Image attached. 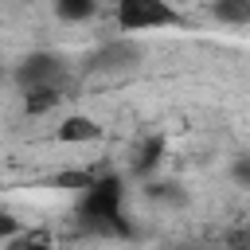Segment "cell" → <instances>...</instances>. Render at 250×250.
<instances>
[{
  "instance_id": "52a82bcc",
  "label": "cell",
  "mask_w": 250,
  "mask_h": 250,
  "mask_svg": "<svg viewBox=\"0 0 250 250\" xmlns=\"http://www.w3.org/2000/svg\"><path fill=\"white\" fill-rule=\"evenodd\" d=\"M211 16H215L219 23L242 27V23H250V0H215V4H211Z\"/></svg>"
},
{
  "instance_id": "4fadbf2b",
  "label": "cell",
  "mask_w": 250,
  "mask_h": 250,
  "mask_svg": "<svg viewBox=\"0 0 250 250\" xmlns=\"http://www.w3.org/2000/svg\"><path fill=\"white\" fill-rule=\"evenodd\" d=\"M23 234V223L12 215V211H0V242H12Z\"/></svg>"
},
{
  "instance_id": "6da1fadb",
  "label": "cell",
  "mask_w": 250,
  "mask_h": 250,
  "mask_svg": "<svg viewBox=\"0 0 250 250\" xmlns=\"http://www.w3.org/2000/svg\"><path fill=\"white\" fill-rule=\"evenodd\" d=\"M121 203H125V184L121 176H94V184L78 195V219L94 230V234H113L125 238L129 223L121 219Z\"/></svg>"
},
{
  "instance_id": "8992f818",
  "label": "cell",
  "mask_w": 250,
  "mask_h": 250,
  "mask_svg": "<svg viewBox=\"0 0 250 250\" xmlns=\"http://www.w3.org/2000/svg\"><path fill=\"white\" fill-rule=\"evenodd\" d=\"M62 86H43V90H27L23 94V113H31V117H43V113H51V109H59L62 105Z\"/></svg>"
},
{
  "instance_id": "5b68a950",
  "label": "cell",
  "mask_w": 250,
  "mask_h": 250,
  "mask_svg": "<svg viewBox=\"0 0 250 250\" xmlns=\"http://www.w3.org/2000/svg\"><path fill=\"white\" fill-rule=\"evenodd\" d=\"M55 137L62 145H90V141L102 137V125L94 117H86V113H70V117H62V125L55 129Z\"/></svg>"
},
{
  "instance_id": "277c9868",
  "label": "cell",
  "mask_w": 250,
  "mask_h": 250,
  "mask_svg": "<svg viewBox=\"0 0 250 250\" xmlns=\"http://www.w3.org/2000/svg\"><path fill=\"white\" fill-rule=\"evenodd\" d=\"M141 62V43L133 35H113V39H102L94 51H90V70L98 74H121V70H133Z\"/></svg>"
},
{
  "instance_id": "3957f363",
  "label": "cell",
  "mask_w": 250,
  "mask_h": 250,
  "mask_svg": "<svg viewBox=\"0 0 250 250\" xmlns=\"http://www.w3.org/2000/svg\"><path fill=\"white\" fill-rule=\"evenodd\" d=\"M12 82L27 94V90H43V86H62L66 82V62L55 51H31L12 66Z\"/></svg>"
},
{
  "instance_id": "8fae6325",
  "label": "cell",
  "mask_w": 250,
  "mask_h": 250,
  "mask_svg": "<svg viewBox=\"0 0 250 250\" xmlns=\"http://www.w3.org/2000/svg\"><path fill=\"white\" fill-rule=\"evenodd\" d=\"M223 246L227 250H250V223H238L223 234Z\"/></svg>"
},
{
  "instance_id": "7c38bea8",
  "label": "cell",
  "mask_w": 250,
  "mask_h": 250,
  "mask_svg": "<svg viewBox=\"0 0 250 250\" xmlns=\"http://www.w3.org/2000/svg\"><path fill=\"white\" fill-rule=\"evenodd\" d=\"M230 180H234L238 188H250V152H238V156L230 160Z\"/></svg>"
},
{
  "instance_id": "9c48e42d",
  "label": "cell",
  "mask_w": 250,
  "mask_h": 250,
  "mask_svg": "<svg viewBox=\"0 0 250 250\" xmlns=\"http://www.w3.org/2000/svg\"><path fill=\"white\" fill-rule=\"evenodd\" d=\"M160 152H164V145H160L156 137H152V141H145V145L137 148V160H133V168H137L141 176H148V172L160 164Z\"/></svg>"
},
{
  "instance_id": "7a4b0ae2",
  "label": "cell",
  "mask_w": 250,
  "mask_h": 250,
  "mask_svg": "<svg viewBox=\"0 0 250 250\" xmlns=\"http://www.w3.org/2000/svg\"><path fill=\"white\" fill-rule=\"evenodd\" d=\"M113 20H117V27L125 35L129 31H160V27L184 23V16L168 0H121L113 8Z\"/></svg>"
},
{
  "instance_id": "30bf717a",
  "label": "cell",
  "mask_w": 250,
  "mask_h": 250,
  "mask_svg": "<svg viewBox=\"0 0 250 250\" xmlns=\"http://www.w3.org/2000/svg\"><path fill=\"white\" fill-rule=\"evenodd\" d=\"M4 250H59L47 234H39V230H23L20 238H12V242H4Z\"/></svg>"
},
{
  "instance_id": "ba28073f",
  "label": "cell",
  "mask_w": 250,
  "mask_h": 250,
  "mask_svg": "<svg viewBox=\"0 0 250 250\" xmlns=\"http://www.w3.org/2000/svg\"><path fill=\"white\" fill-rule=\"evenodd\" d=\"M55 16H59L62 23H86V20L98 16V4H94V0H59V4H55Z\"/></svg>"
},
{
  "instance_id": "5bb4252c",
  "label": "cell",
  "mask_w": 250,
  "mask_h": 250,
  "mask_svg": "<svg viewBox=\"0 0 250 250\" xmlns=\"http://www.w3.org/2000/svg\"><path fill=\"white\" fill-rule=\"evenodd\" d=\"M0 78H4V70H0Z\"/></svg>"
}]
</instances>
